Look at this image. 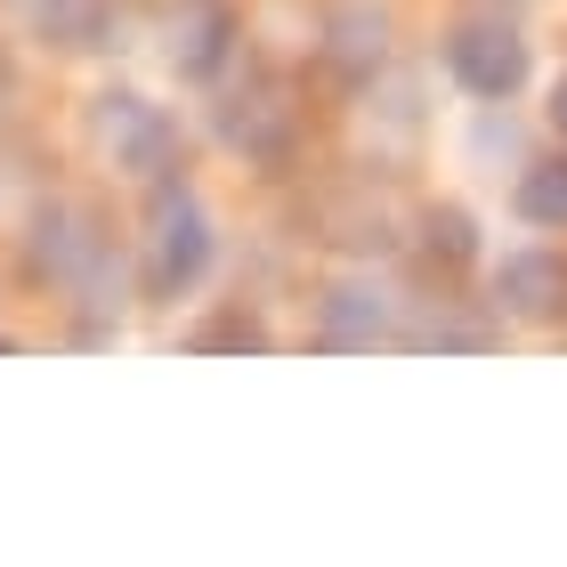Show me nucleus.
<instances>
[{"label":"nucleus","mask_w":567,"mask_h":567,"mask_svg":"<svg viewBox=\"0 0 567 567\" xmlns=\"http://www.w3.org/2000/svg\"><path fill=\"white\" fill-rule=\"evenodd\" d=\"M212 268V219L187 187H163L154 195V227H146V292L154 300H178L195 292V276Z\"/></svg>","instance_id":"f257e3e1"},{"label":"nucleus","mask_w":567,"mask_h":567,"mask_svg":"<svg viewBox=\"0 0 567 567\" xmlns=\"http://www.w3.org/2000/svg\"><path fill=\"white\" fill-rule=\"evenodd\" d=\"M90 138L114 154V171H131V178H163L178 163V122L163 106H146L138 90H106V97H90Z\"/></svg>","instance_id":"f03ea898"},{"label":"nucleus","mask_w":567,"mask_h":567,"mask_svg":"<svg viewBox=\"0 0 567 567\" xmlns=\"http://www.w3.org/2000/svg\"><path fill=\"white\" fill-rule=\"evenodd\" d=\"M446 73L471 97H511L527 82V41L511 33L503 17H471V24H454V33H446Z\"/></svg>","instance_id":"7ed1b4c3"},{"label":"nucleus","mask_w":567,"mask_h":567,"mask_svg":"<svg viewBox=\"0 0 567 567\" xmlns=\"http://www.w3.org/2000/svg\"><path fill=\"white\" fill-rule=\"evenodd\" d=\"M236 9L227 0H178V9L163 17V58L187 73V82H212V73L236 58Z\"/></svg>","instance_id":"20e7f679"},{"label":"nucleus","mask_w":567,"mask_h":567,"mask_svg":"<svg viewBox=\"0 0 567 567\" xmlns=\"http://www.w3.org/2000/svg\"><path fill=\"white\" fill-rule=\"evenodd\" d=\"M495 308L519 324H559L567 317V251H511L495 268Z\"/></svg>","instance_id":"39448f33"},{"label":"nucleus","mask_w":567,"mask_h":567,"mask_svg":"<svg viewBox=\"0 0 567 567\" xmlns=\"http://www.w3.org/2000/svg\"><path fill=\"white\" fill-rule=\"evenodd\" d=\"M381 324H390V292L365 284V276L332 284V292L317 300V332H324L332 349H365V341H381Z\"/></svg>","instance_id":"423d86ee"},{"label":"nucleus","mask_w":567,"mask_h":567,"mask_svg":"<svg viewBox=\"0 0 567 567\" xmlns=\"http://www.w3.org/2000/svg\"><path fill=\"white\" fill-rule=\"evenodd\" d=\"M97 260H106V244L90 236L82 212H41V236H33V268L58 276V284H82Z\"/></svg>","instance_id":"0eeeda50"},{"label":"nucleus","mask_w":567,"mask_h":567,"mask_svg":"<svg viewBox=\"0 0 567 567\" xmlns=\"http://www.w3.org/2000/svg\"><path fill=\"white\" fill-rule=\"evenodd\" d=\"M519 219L544 227V236H567V154H551V163H527L519 171Z\"/></svg>","instance_id":"6e6552de"},{"label":"nucleus","mask_w":567,"mask_h":567,"mask_svg":"<svg viewBox=\"0 0 567 567\" xmlns=\"http://www.w3.org/2000/svg\"><path fill=\"white\" fill-rule=\"evenodd\" d=\"M219 131H227V146H244V154H284V138H292V114H284L276 97H251V106L236 97Z\"/></svg>","instance_id":"1a4fd4ad"},{"label":"nucleus","mask_w":567,"mask_h":567,"mask_svg":"<svg viewBox=\"0 0 567 567\" xmlns=\"http://www.w3.org/2000/svg\"><path fill=\"white\" fill-rule=\"evenodd\" d=\"M381 9H341L332 17V65H349V73H365V65H381Z\"/></svg>","instance_id":"9d476101"},{"label":"nucleus","mask_w":567,"mask_h":567,"mask_svg":"<svg viewBox=\"0 0 567 567\" xmlns=\"http://www.w3.org/2000/svg\"><path fill=\"white\" fill-rule=\"evenodd\" d=\"M422 227H430V260H471V251H478L471 244V212H454V203H446V212H430Z\"/></svg>","instance_id":"9b49d317"},{"label":"nucleus","mask_w":567,"mask_h":567,"mask_svg":"<svg viewBox=\"0 0 567 567\" xmlns=\"http://www.w3.org/2000/svg\"><path fill=\"white\" fill-rule=\"evenodd\" d=\"M260 341H268V332L251 324V317H219L212 332H203V349H260Z\"/></svg>","instance_id":"f8f14e48"},{"label":"nucleus","mask_w":567,"mask_h":567,"mask_svg":"<svg viewBox=\"0 0 567 567\" xmlns=\"http://www.w3.org/2000/svg\"><path fill=\"white\" fill-rule=\"evenodd\" d=\"M551 122H559V138H567V73H559V90H551Z\"/></svg>","instance_id":"ddd939ff"},{"label":"nucleus","mask_w":567,"mask_h":567,"mask_svg":"<svg viewBox=\"0 0 567 567\" xmlns=\"http://www.w3.org/2000/svg\"><path fill=\"white\" fill-rule=\"evenodd\" d=\"M0 349H17V341H9V332H0Z\"/></svg>","instance_id":"4468645a"}]
</instances>
